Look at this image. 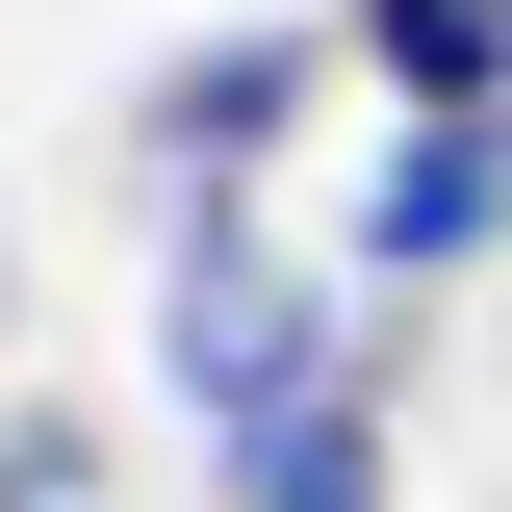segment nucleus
I'll use <instances>...</instances> for the list:
<instances>
[{
    "instance_id": "39448f33",
    "label": "nucleus",
    "mask_w": 512,
    "mask_h": 512,
    "mask_svg": "<svg viewBox=\"0 0 512 512\" xmlns=\"http://www.w3.org/2000/svg\"><path fill=\"white\" fill-rule=\"evenodd\" d=\"M333 26L410 128H512V0H333Z\"/></svg>"
},
{
    "instance_id": "f257e3e1",
    "label": "nucleus",
    "mask_w": 512,
    "mask_h": 512,
    "mask_svg": "<svg viewBox=\"0 0 512 512\" xmlns=\"http://www.w3.org/2000/svg\"><path fill=\"white\" fill-rule=\"evenodd\" d=\"M154 384H180L205 436L308 410V384H384V282L333 231H282V205H180L154 231Z\"/></svg>"
},
{
    "instance_id": "20e7f679",
    "label": "nucleus",
    "mask_w": 512,
    "mask_h": 512,
    "mask_svg": "<svg viewBox=\"0 0 512 512\" xmlns=\"http://www.w3.org/2000/svg\"><path fill=\"white\" fill-rule=\"evenodd\" d=\"M205 487H231V512H384V487H410V436H384V384H308V410L205 436Z\"/></svg>"
},
{
    "instance_id": "7ed1b4c3",
    "label": "nucleus",
    "mask_w": 512,
    "mask_h": 512,
    "mask_svg": "<svg viewBox=\"0 0 512 512\" xmlns=\"http://www.w3.org/2000/svg\"><path fill=\"white\" fill-rule=\"evenodd\" d=\"M333 256H359L384 308L487 282V256H512V128H410V103H384V154H359V205H333Z\"/></svg>"
},
{
    "instance_id": "423d86ee",
    "label": "nucleus",
    "mask_w": 512,
    "mask_h": 512,
    "mask_svg": "<svg viewBox=\"0 0 512 512\" xmlns=\"http://www.w3.org/2000/svg\"><path fill=\"white\" fill-rule=\"evenodd\" d=\"M0 512H103V410H77V384L0 410Z\"/></svg>"
},
{
    "instance_id": "f03ea898",
    "label": "nucleus",
    "mask_w": 512,
    "mask_h": 512,
    "mask_svg": "<svg viewBox=\"0 0 512 512\" xmlns=\"http://www.w3.org/2000/svg\"><path fill=\"white\" fill-rule=\"evenodd\" d=\"M359 77V26H205V52H154V103H128V154H154V231L180 205H256L282 180V128Z\"/></svg>"
}]
</instances>
